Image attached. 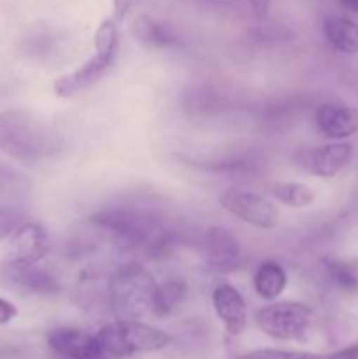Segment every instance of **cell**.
Returning a JSON list of instances; mask_svg holds the SVG:
<instances>
[{"instance_id": "2", "label": "cell", "mask_w": 358, "mask_h": 359, "mask_svg": "<svg viewBox=\"0 0 358 359\" xmlns=\"http://www.w3.org/2000/svg\"><path fill=\"white\" fill-rule=\"evenodd\" d=\"M63 139L48 123L25 109L0 112V151L11 160L34 165L62 151Z\"/></svg>"}, {"instance_id": "26", "label": "cell", "mask_w": 358, "mask_h": 359, "mask_svg": "<svg viewBox=\"0 0 358 359\" xmlns=\"http://www.w3.org/2000/svg\"><path fill=\"white\" fill-rule=\"evenodd\" d=\"M326 359H358V344H353L350 347H344V349L337 351L326 356Z\"/></svg>"}, {"instance_id": "20", "label": "cell", "mask_w": 358, "mask_h": 359, "mask_svg": "<svg viewBox=\"0 0 358 359\" xmlns=\"http://www.w3.org/2000/svg\"><path fill=\"white\" fill-rule=\"evenodd\" d=\"M323 270L326 277L336 287L344 293H357L358 291V270L346 259L325 258L323 259Z\"/></svg>"}, {"instance_id": "19", "label": "cell", "mask_w": 358, "mask_h": 359, "mask_svg": "<svg viewBox=\"0 0 358 359\" xmlns=\"http://www.w3.org/2000/svg\"><path fill=\"white\" fill-rule=\"evenodd\" d=\"M270 196L291 209H304L314 202V191L302 182H277L270 188Z\"/></svg>"}, {"instance_id": "17", "label": "cell", "mask_w": 358, "mask_h": 359, "mask_svg": "<svg viewBox=\"0 0 358 359\" xmlns=\"http://www.w3.org/2000/svg\"><path fill=\"white\" fill-rule=\"evenodd\" d=\"M132 34L139 44L150 49L172 48L178 44V37L172 34L171 28L157 21L151 16H137L132 23Z\"/></svg>"}, {"instance_id": "1", "label": "cell", "mask_w": 358, "mask_h": 359, "mask_svg": "<svg viewBox=\"0 0 358 359\" xmlns=\"http://www.w3.org/2000/svg\"><path fill=\"white\" fill-rule=\"evenodd\" d=\"M91 223L107 231L121 249L165 256L172 249V233L153 210L133 205H111L91 214Z\"/></svg>"}, {"instance_id": "8", "label": "cell", "mask_w": 358, "mask_h": 359, "mask_svg": "<svg viewBox=\"0 0 358 359\" xmlns=\"http://www.w3.org/2000/svg\"><path fill=\"white\" fill-rule=\"evenodd\" d=\"M295 165L305 174L321 179H332L353 160V146L346 140H332L329 144L305 147L295 154Z\"/></svg>"}, {"instance_id": "10", "label": "cell", "mask_w": 358, "mask_h": 359, "mask_svg": "<svg viewBox=\"0 0 358 359\" xmlns=\"http://www.w3.org/2000/svg\"><path fill=\"white\" fill-rule=\"evenodd\" d=\"M48 346L65 359H107L97 335L72 326H58L48 333Z\"/></svg>"}, {"instance_id": "22", "label": "cell", "mask_w": 358, "mask_h": 359, "mask_svg": "<svg viewBox=\"0 0 358 359\" xmlns=\"http://www.w3.org/2000/svg\"><path fill=\"white\" fill-rule=\"evenodd\" d=\"M27 221V214L14 205H0V242L9 238Z\"/></svg>"}, {"instance_id": "24", "label": "cell", "mask_w": 358, "mask_h": 359, "mask_svg": "<svg viewBox=\"0 0 358 359\" xmlns=\"http://www.w3.org/2000/svg\"><path fill=\"white\" fill-rule=\"evenodd\" d=\"M133 4H135V0H112V16H114L116 23H119V21L128 16Z\"/></svg>"}, {"instance_id": "13", "label": "cell", "mask_w": 358, "mask_h": 359, "mask_svg": "<svg viewBox=\"0 0 358 359\" xmlns=\"http://www.w3.org/2000/svg\"><path fill=\"white\" fill-rule=\"evenodd\" d=\"M211 302L218 319L230 335L239 337L244 333L248 326V305L237 287L228 283L218 284L211 294Z\"/></svg>"}, {"instance_id": "3", "label": "cell", "mask_w": 358, "mask_h": 359, "mask_svg": "<svg viewBox=\"0 0 358 359\" xmlns=\"http://www.w3.org/2000/svg\"><path fill=\"white\" fill-rule=\"evenodd\" d=\"M154 280L146 266L135 262L123 263L107 279V307L116 319H140L151 314Z\"/></svg>"}, {"instance_id": "27", "label": "cell", "mask_w": 358, "mask_h": 359, "mask_svg": "<svg viewBox=\"0 0 358 359\" xmlns=\"http://www.w3.org/2000/svg\"><path fill=\"white\" fill-rule=\"evenodd\" d=\"M337 2L343 7H346L347 11H351V13L358 14V0H337Z\"/></svg>"}, {"instance_id": "23", "label": "cell", "mask_w": 358, "mask_h": 359, "mask_svg": "<svg viewBox=\"0 0 358 359\" xmlns=\"http://www.w3.org/2000/svg\"><path fill=\"white\" fill-rule=\"evenodd\" d=\"M237 359H326V356L312 353H298V351H283V349H256L246 353Z\"/></svg>"}, {"instance_id": "14", "label": "cell", "mask_w": 358, "mask_h": 359, "mask_svg": "<svg viewBox=\"0 0 358 359\" xmlns=\"http://www.w3.org/2000/svg\"><path fill=\"white\" fill-rule=\"evenodd\" d=\"M323 35L337 53L346 56L358 55V21L340 14L323 18Z\"/></svg>"}, {"instance_id": "7", "label": "cell", "mask_w": 358, "mask_h": 359, "mask_svg": "<svg viewBox=\"0 0 358 359\" xmlns=\"http://www.w3.org/2000/svg\"><path fill=\"white\" fill-rule=\"evenodd\" d=\"M221 207L237 219L260 230H272L279 223L277 207L267 196L242 189H228L220 198Z\"/></svg>"}, {"instance_id": "18", "label": "cell", "mask_w": 358, "mask_h": 359, "mask_svg": "<svg viewBox=\"0 0 358 359\" xmlns=\"http://www.w3.org/2000/svg\"><path fill=\"white\" fill-rule=\"evenodd\" d=\"M13 280L20 287L35 294H56L60 291L58 280L51 273L37 269L35 265L13 269Z\"/></svg>"}, {"instance_id": "12", "label": "cell", "mask_w": 358, "mask_h": 359, "mask_svg": "<svg viewBox=\"0 0 358 359\" xmlns=\"http://www.w3.org/2000/svg\"><path fill=\"white\" fill-rule=\"evenodd\" d=\"M316 126L330 140H347L358 133V107L344 102H323L316 111Z\"/></svg>"}, {"instance_id": "11", "label": "cell", "mask_w": 358, "mask_h": 359, "mask_svg": "<svg viewBox=\"0 0 358 359\" xmlns=\"http://www.w3.org/2000/svg\"><path fill=\"white\" fill-rule=\"evenodd\" d=\"M207 265L221 273L235 272L242 265V248L228 228L211 226L204 235Z\"/></svg>"}, {"instance_id": "25", "label": "cell", "mask_w": 358, "mask_h": 359, "mask_svg": "<svg viewBox=\"0 0 358 359\" xmlns=\"http://www.w3.org/2000/svg\"><path fill=\"white\" fill-rule=\"evenodd\" d=\"M16 316H18L16 305H14L13 302L6 300V298H0V326L11 323Z\"/></svg>"}, {"instance_id": "21", "label": "cell", "mask_w": 358, "mask_h": 359, "mask_svg": "<svg viewBox=\"0 0 358 359\" xmlns=\"http://www.w3.org/2000/svg\"><path fill=\"white\" fill-rule=\"evenodd\" d=\"M28 189L23 175L13 167L0 163V205H7L6 202H13L25 195Z\"/></svg>"}, {"instance_id": "5", "label": "cell", "mask_w": 358, "mask_h": 359, "mask_svg": "<svg viewBox=\"0 0 358 359\" xmlns=\"http://www.w3.org/2000/svg\"><path fill=\"white\" fill-rule=\"evenodd\" d=\"M95 335L107 359H125L140 353H157L171 344L168 333L140 323L139 319H114L102 326Z\"/></svg>"}, {"instance_id": "9", "label": "cell", "mask_w": 358, "mask_h": 359, "mask_svg": "<svg viewBox=\"0 0 358 359\" xmlns=\"http://www.w3.org/2000/svg\"><path fill=\"white\" fill-rule=\"evenodd\" d=\"M9 238L7 262L11 269L37 265L51 251L48 230L35 221H25Z\"/></svg>"}, {"instance_id": "15", "label": "cell", "mask_w": 358, "mask_h": 359, "mask_svg": "<svg viewBox=\"0 0 358 359\" xmlns=\"http://www.w3.org/2000/svg\"><path fill=\"white\" fill-rule=\"evenodd\" d=\"M288 286V273L281 263L265 259L258 263L253 272V290L262 300L274 302Z\"/></svg>"}, {"instance_id": "16", "label": "cell", "mask_w": 358, "mask_h": 359, "mask_svg": "<svg viewBox=\"0 0 358 359\" xmlns=\"http://www.w3.org/2000/svg\"><path fill=\"white\" fill-rule=\"evenodd\" d=\"M186 297H188V284L183 279H168L157 284L151 300V314L154 318H168L181 309Z\"/></svg>"}, {"instance_id": "28", "label": "cell", "mask_w": 358, "mask_h": 359, "mask_svg": "<svg viewBox=\"0 0 358 359\" xmlns=\"http://www.w3.org/2000/svg\"><path fill=\"white\" fill-rule=\"evenodd\" d=\"M0 359H20L16 349H0Z\"/></svg>"}, {"instance_id": "6", "label": "cell", "mask_w": 358, "mask_h": 359, "mask_svg": "<svg viewBox=\"0 0 358 359\" xmlns=\"http://www.w3.org/2000/svg\"><path fill=\"white\" fill-rule=\"evenodd\" d=\"M256 326L281 342H304L312 325V309L302 302L283 300L265 305L255 316Z\"/></svg>"}, {"instance_id": "4", "label": "cell", "mask_w": 358, "mask_h": 359, "mask_svg": "<svg viewBox=\"0 0 358 359\" xmlns=\"http://www.w3.org/2000/svg\"><path fill=\"white\" fill-rule=\"evenodd\" d=\"M95 51L79 69L58 77L53 84L56 97L69 98L97 84L114 63L119 51V32L114 20H104L95 32Z\"/></svg>"}]
</instances>
